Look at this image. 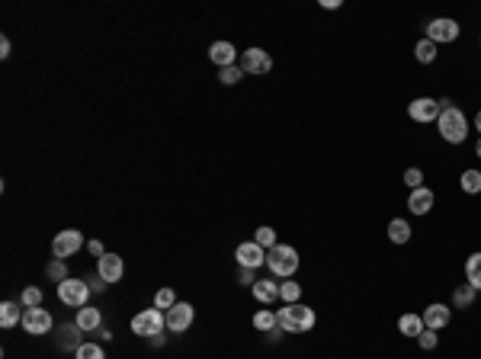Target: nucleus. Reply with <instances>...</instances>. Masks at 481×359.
Segmentation results:
<instances>
[{
    "mask_svg": "<svg viewBox=\"0 0 481 359\" xmlns=\"http://www.w3.org/2000/svg\"><path fill=\"white\" fill-rule=\"evenodd\" d=\"M398 331L405 334V337H420V334H424V318H420V314H401L398 318Z\"/></svg>",
    "mask_w": 481,
    "mask_h": 359,
    "instance_id": "nucleus-21",
    "label": "nucleus"
},
{
    "mask_svg": "<svg viewBox=\"0 0 481 359\" xmlns=\"http://www.w3.org/2000/svg\"><path fill=\"white\" fill-rule=\"evenodd\" d=\"M87 286H90V292H106L110 283H106L103 276H87Z\"/></svg>",
    "mask_w": 481,
    "mask_h": 359,
    "instance_id": "nucleus-37",
    "label": "nucleus"
},
{
    "mask_svg": "<svg viewBox=\"0 0 481 359\" xmlns=\"http://www.w3.org/2000/svg\"><path fill=\"white\" fill-rule=\"evenodd\" d=\"M298 250L292 244H276L267 250V267L273 273V279H292L298 273Z\"/></svg>",
    "mask_w": 481,
    "mask_h": 359,
    "instance_id": "nucleus-3",
    "label": "nucleus"
},
{
    "mask_svg": "<svg viewBox=\"0 0 481 359\" xmlns=\"http://www.w3.org/2000/svg\"><path fill=\"white\" fill-rule=\"evenodd\" d=\"M459 32H462V26H459L456 19H449V17H440V19H430V23H427V39L436 42V45H443V42H456Z\"/></svg>",
    "mask_w": 481,
    "mask_h": 359,
    "instance_id": "nucleus-9",
    "label": "nucleus"
},
{
    "mask_svg": "<svg viewBox=\"0 0 481 359\" xmlns=\"http://www.w3.org/2000/svg\"><path fill=\"white\" fill-rule=\"evenodd\" d=\"M254 240H257L263 250H269V247H276V244H279V240H276V231L269 228V225H260V228L254 231Z\"/></svg>",
    "mask_w": 481,
    "mask_h": 359,
    "instance_id": "nucleus-29",
    "label": "nucleus"
},
{
    "mask_svg": "<svg viewBox=\"0 0 481 359\" xmlns=\"http://www.w3.org/2000/svg\"><path fill=\"white\" fill-rule=\"evenodd\" d=\"M164 340H167L164 334H154V337H151V347H164Z\"/></svg>",
    "mask_w": 481,
    "mask_h": 359,
    "instance_id": "nucleus-43",
    "label": "nucleus"
},
{
    "mask_svg": "<svg viewBox=\"0 0 481 359\" xmlns=\"http://www.w3.org/2000/svg\"><path fill=\"white\" fill-rule=\"evenodd\" d=\"M19 327L29 334V337H45L55 327V318L45 311V308H23V321Z\"/></svg>",
    "mask_w": 481,
    "mask_h": 359,
    "instance_id": "nucleus-6",
    "label": "nucleus"
},
{
    "mask_svg": "<svg viewBox=\"0 0 481 359\" xmlns=\"http://www.w3.org/2000/svg\"><path fill=\"white\" fill-rule=\"evenodd\" d=\"M83 247V234L77 228H65V231H58L55 240H52V254H55V260H68V257H74L77 250Z\"/></svg>",
    "mask_w": 481,
    "mask_h": 359,
    "instance_id": "nucleus-8",
    "label": "nucleus"
},
{
    "mask_svg": "<svg viewBox=\"0 0 481 359\" xmlns=\"http://www.w3.org/2000/svg\"><path fill=\"white\" fill-rule=\"evenodd\" d=\"M238 68L244 74H250V77H260V74H269L273 71V58H269V52H263V48H244L238 58Z\"/></svg>",
    "mask_w": 481,
    "mask_h": 359,
    "instance_id": "nucleus-5",
    "label": "nucleus"
},
{
    "mask_svg": "<svg viewBox=\"0 0 481 359\" xmlns=\"http://www.w3.org/2000/svg\"><path fill=\"white\" fill-rule=\"evenodd\" d=\"M250 324H254V331H260V334H269V331H276V327H279V324H276V311H269V308H260Z\"/></svg>",
    "mask_w": 481,
    "mask_h": 359,
    "instance_id": "nucleus-24",
    "label": "nucleus"
},
{
    "mask_svg": "<svg viewBox=\"0 0 481 359\" xmlns=\"http://www.w3.org/2000/svg\"><path fill=\"white\" fill-rule=\"evenodd\" d=\"M234 257H238V267H247V269L267 267V250L260 247L257 240H244V244H238Z\"/></svg>",
    "mask_w": 481,
    "mask_h": 359,
    "instance_id": "nucleus-12",
    "label": "nucleus"
},
{
    "mask_svg": "<svg viewBox=\"0 0 481 359\" xmlns=\"http://www.w3.org/2000/svg\"><path fill=\"white\" fill-rule=\"evenodd\" d=\"M324 10H340V0H321Z\"/></svg>",
    "mask_w": 481,
    "mask_h": 359,
    "instance_id": "nucleus-41",
    "label": "nucleus"
},
{
    "mask_svg": "<svg viewBox=\"0 0 481 359\" xmlns=\"http://www.w3.org/2000/svg\"><path fill=\"white\" fill-rule=\"evenodd\" d=\"M45 276L52 279V283H65V279H71V276H68L65 260H52V263L45 267Z\"/></svg>",
    "mask_w": 481,
    "mask_h": 359,
    "instance_id": "nucleus-32",
    "label": "nucleus"
},
{
    "mask_svg": "<svg viewBox=\"0 0 481 359\" xmlns=\"http://www.w3.org/2000/svg\"><path fill=\"white\" fill-rule=\"evenodd\" d=\"M96 337H100V340L106 343V340H112V331H106V327H100V331H96Z\"/></svg>",
    "mask_w": 481,
    "mask_h": 359,
    "instance_id": "nucleus-42",
    "label": "nucleus"
},
{
    "mask_svg": "<svg viewBox=\"0 0 481 359\" xmlns=\"http://www.w3.org/2000/svg\"><path fill=\"white\" fill-rule=\"evenodd\" d=\"M250 292H254V298H257L260 305H273L279 298V283L273 276H269V279H257Z\"/></svg>",
    "mask_w": 481,
    "mask_h": 359,
    "instance_id": "nucleus-18",
    "label": "nucleus"
},
{
    "mask_svg": "<svg viewBox=\"0 0 481 359\" xmlns=\"http://www.w3.org/2000/svg\"><path fill=\"white\" fill-rule=\"evenodd\" d=\"M420 318H424V327H430V331H443L446 324L453 321V308L443 305V302H433V305H427Z\"/></svg>",
    "mask_w": 481,
    "mask_h": 359,
    "instance_id": "nucleus-13",
    "label": "nucleus"
},
{
    "mask_svg": "<svg viewBox=\"0 0 481 359\" xmlns=\"http://www.w3.org/2000/svg\"><path fill=\"white\" fill-rule=\"evenodd\" d=\"M74 359H106V353L100 343H81L74 350Z\"/></svg>",
    "mask_w": 481,
    "mask_h": 359,
    "instance_id": "nucleus-31",
    "label": "nucleus"
},
{
    "mask_svg": "<svg viewBox=\"0 0 481 359\" xmlns=\"http://www.w3.org/2000/svg\"><path fill=\"white\" fill-rule=\"evenodd\" d=\"M436 196L430 186H420V189H411V196H407V209H411V215H427L430 209H433Z\"/></svg>",
    "mask_w": 481,
    "mask_h": 359,
    "instance_id": "nucleus-16",
    "label": "nucleus"
},
{
    "mask_svg": "<svg viewBox=\"0 0 481 359\" xmlns=\"http://www.w3.org/2000/svg\"><path fill=\"white\" fill-rule=\"evenodd\" d=\"M414 58L420 61V65H433V61H436V42H430V39L424 36L414 45Z\"/></svg>",
    "mask_w": 481,
    "mask_h": 359,
    "instance_id": "nucleus-26",
    "label": "nucleus"
},
{
    "mask_svg": "<svg viewBox=\"0 0 481 359\" xmlns=\"http://www.w3.org/2000/svg\"><path fill=\"white\" fill-rule=\"evenodd\" d=\"M298 298H302V286H298L296 279H283V283H279V302L292 305V302H298Z\"/></svg>",
    "mask_w": 481,
    "mask_h": 359,
    "instance_id": "nucleus-27",
    "label": "nucleus"
},
{
    "mask_svg": "<svg viewBox=\"0 0 481 359\" xmlns=\"http://www.w3.org/2000/svg\"><path fill=\"white\" fill-rule=\"evenodd\" d=\"M19 305H23V308H42V289L26 286L23 295H19Z\"/></svg>",
    "mask_w": 481,
    "mask_h": 359,
    "instance_id": "nucleus-30",
    "label": "nucleus"
},
{
    "mask_svg": "<svg viewBox=\"0 0 481 359\" xmlns=\"http://www.w3.org/2000/svg\"><path fill=\"white\" fill-rule=\"evenodd\" d=\"M276 324L286 334H305L318 324V314H315V308H308V305L292 302V305H283L276 311Z\"/></svg>",
    "mask_w": 481,
    "mask_h": 359,
    "instance_id": "nucleus-1",
    "label": "nucleus"
},
{
    "mask_svg": "<svg viewBox=\"0 0 481 359\" xmlns=\"http://www.w3.org/2000/svg\"><path fill=\"white\" fill-rule=\"evenodd\" d=\"M440 100H430V96H417V100L407 103V116L414 122H424V125H430V122L440 119Z\"/></svg>",
    "mask_w": 481,
    "mask_h": 359,
    "instance_id": "nucleus-11",
    "label": "nucleus"
},
{
    "mask_svg": "<svg viewBox=\"0 0 481 359\" xmlns=\"http://www.w3.org/2000/svg\"><path fill=\"white\" fill-rule=\"evenodd\" d=\"M209 58H212V65H218V71H222V68L238 65L240 52L232 45V42H212V45H209Z\"/></svg>",
    "mask_w": 481,
    "mask_h": 359,
    "instance_id": "nucleus-15",
    "label": "nucleus"
},
{
    "mask_svg": "<svg viewBox=\"0 0 481 359\" xmlns=\"http://www.w3.org/2000/svg\"><path fill=\"white\" fill-rule=\"evenodd\" d=\"M405 186L407 189H420V186H424V170H420V167H407L405 170Z\"/></svg>",
    "mask_w": 481,
    "mask_h": 359,
    "instance_id": "nucleus-35",
    "label": "nucleus"
},
{
    "mask_svg": "<svg viewBox=\"0 0 481 359\" xmlns=\"http://www.w3.org/2000/svg\"><path fill=\"white\" fill-rule=\"evenodd\" d=\"M81 327H77V324H61V327H58V350H77V347H81Z\"/></svg>",
    "mask_w": 481,
    "mask_h": 359,
    "instance_id": "nucleus-19",
    "label": "nucleus"
},
{
    "mask_svg": "<svg viewBox=\"0 0 481 359\" xmlns=\"http://www.w3.org/2000/svg\"><path fill=\"white\" fill-rule=\"evenodd\" d=\"M240 77H247V74L240 71L238 65H232V68H222V71H218V81H222L225 87H234V83H240Z\"/></svg>",
    "mask_w": 481,
    "mask_h": 359,
    "instance_id": "nucleus-34",
    "label": "nucleus"
},
{
    "mask_svg": "<svg viewBox=\"0 0 481 359\" xmlns=\"http://www.w3.org/2000/svg\"><path fill=\"white\" fill-rule=\"evenodd\" d=\"M436 129H440L443 141H449V145H462V141L469 139V119H465V112L459 110V106H453V103L440 110Z\"/></svg>",
    "mask_w": 481,
    "mask_h": 359,
    "instance_id": "nucleus-2",
    "label": "nucleus"
},
{
    "mask_svg": "<svg viewBox=\"0 0 481 359\" xmlns=\"http://www.w3.org/2000/svg\"><path fill=\"white\" fill-rule=\"evenodd\" d=\"M74 324L81 327L83 334H96L103 327V314H100V308H77V318H74Z\"/></svg>",
    "mask_w": 481,
    "mask_h": 359,
    "instance_id": "nucleus-17",
    "label": "nucleus"
},
{
    "mask_svg": "<svg viewBox=\"0 0 481 359\" xmlns=\"http://www.w3.org/2000/svg\"><path fill=\"white\" fill-rule=\"evenodd\" d=\"M238 279H240V286H250V289H254V283H257V276H254V269H247V267H240Z\"/></svg>",
    "mask_w": 481,
    "mask_h": 359,
    "instance_id": "nucleus-38",
    "label": "nucleus"
},
{
    "mask_svg": "<svg viewBox=\"0 0 481 359\" xmlns=\"http://www.w3.org/2000/svg\"><path fill=\"white\" fill-rule=\"evenodd\" d=\"M174 305H176L174 289H158V292H154V308H161V311H170Z\"/></svg>",
    "mask_w": 481,
    "mask_h": 359,
    "instance_id": "nucleus-33",
    "label": "nucleus"
},
{
    "mask_svg": "<svg viewBox=\"0 0 481 359\" xmlns=\"http://www.w3.org/2000/svg\"><path fill=\"white\" fill-rule=\"evenodd\" d=\"M167 314V331L170 334H186L190 327H193V318H196V308L190 302H176Z\"/></svg>",
    "mask_w": 481,
    "mask_h": 359,
    "instance_id": "nucleus-10",
    "label": "nucleus"
},
{
    "mask_svg": "<svg viewBox=\"0 0 481 359\" xmlns=\"http://www.w3.org/2000/svg\"><path fill=\"white\" fill-rule=\"evenodd\" d=\"M0 58H10V39H0Z\"/></svg>",
    "mask_w": 481,
    "mask_h": 359,
    "instance_id": "nucleus-40",
    "label": "nucleus"
},
{
    "mask_svg": "<svg viewBox=\"0 0 481 359\" xmlns=\"http://www.w3.org/2000/svg\"><path fill=\"white\" fill-rule=\"evenodd\" d=\"M475 289L469 286V283H462V286H456L453 289V308H459V311H465V308H472L475 305Z\"/></svg>",
    "mask_w": 481,
    "mask_h": 359,
    "instance_id": "nucleus-23",
    "label": "nucleus"
},
{
    "mask_svg": "<svg viewBox=\"0 0 481 359\" xmlns=\"http://www.w3.org/2000/svg\"><path fill=\"white\" fill-rule=\"evenodd\" d=\"M417 343H420V350H436V343H440V334L430 331V327H424V334L417 337Z\"/></svg>",
    "mask_w": 481,
    "mask_h": 359,
    "instance_id": "nucleus-36",
    "label": "nucleus"
},
{
    "mask_svg": "<svg viewBox=\"0 0 481 359\" xmlns=\"http://www.w3.org/2000/svg\"><path fill=\"white\" fill-rule=\"evenodd\" d=\"M475 154H478V157H481V139H478V145H475Z\"/></svg>",
    "mask_w": 481,
    "mask_h": 359,
    "instance_id": "nucleus-45",
    "label": "nucleus"
},
{
    "mask_svg": "<svg viewBox=\"0 0 481 359\" xmlns=\"http://www.w3.org/2000/svg\"><path fill=\"white\" fill-rule=\"evenodd\" d=\"M459 186H462V193H469V196L481 193V170H465Z\"/></svg>",
    "mask_w": 481,
    "mask_h": 359,
    "instance_id": "nucleus-28",
    "label": "nucleus"
},
{
    "mask_svg": "<svg viewBox=\"0 0 481 359\" xmlns=\"http://www.w3.org/2000/svg\"><path fill=\"white\" fill-rule=\"evenodd\" d=\"M87 250H90V254H93V257H96V260H100V257H106V247H103V240H96V238H93V240H87Z\"/></svg>",
    "mask_w": 481,
    "mask_h": 359,
    "instance_id": "nucleus-39",
    "label": "nucleus"
},
{
    "mask_svg": "<svg viewBox=\"0 0 481 359\" xmlns=\"http://www.w3.org/2000/svg\"><path fill=\"white\" fill-rule=\"evenodd\" d=\"M475 129H478V139H481V110L475 112Z\"/></svg>",
    "mask_w": 481,
    "mask_h": 359,
    "instance_id": "nucleus-44",
    "label": "nucleus"
},
{
    "mask_svg": "<svg viewBox=\"0 0 481 359\" xmlns=\"http://www.w3.org/2000/svg\"><path fill=\"white\" fill-rule=\"evenodd\" d=\"M58 298L71 308H87V298H90V286H87V279H65V283H58Z\"/></svg>",
    "mask_w": 481,
    "mask_h": 359,
    "instance_id": "nucleus-7",
    "label": "nucleus"
},
{
    "mask_svg": "<svg viewBox=\"0 0 481 359\" xmlns=\"http://www.w3.org/2000/svg\"><path fill=\"white\" fill-rule=\"evenodd\" d=\"M96 276H103L106 283H119L125 276V260L119 254H106V257L96 260Z\"/></svg>",
    "mask_w": 481,
    "mask_h": 359,
    "instance_id": "nucleus-14",
    "label": "nucleus"
},
{
    "mask_svg": "<svg viewBox=\"0 0 481 359\" xmlns=\"http://www.w3.org/2000/svg\"><path fill=\"white\" fill-rule=\"evenodd\" d=\"M164 327H167V314L161 308H145V311H139L132 318V334H139L145 340H151L154 334H164Z\"/></svg>",
    "mask_w": 481,
    "mask_h": 359,
    "instance_id": "nucleus-4",
    "label": "nucleus"
},
{
    "mask_svg": "<svg viewBox=\"0 0 481 359\" xmlns=\"http://www.w3.org/2000/svg\"><path fill=\"white\" fill-rule=\"evenodd\" d=\"M23 305H17V302H3L0 305V327L3 331H10V327H17L19 321H23V311H19Z\"/></svg>",
    "mask_w": 481,
    "mask_h": 359,
    "instance_id": "nucleus-20",
    "label": "nucleus"
},
{
    "mask_svg": "<svg viewBox=\"0 0 481 359\" xmlns=\"http://www.w3.org/2000/svg\"><path fill=\"white\" fill-rule=\"evenodd\" d=\"M465 283H469L475 292H481V250L465 260Z\"/></svg>",
    "mask_w": 481,
    "mask_h": 359,
    "instance_id": "nucleus-22",
    "label": "nucleus"
},
{
    "mask_svg": "<svg viewBox=\"0 0 481 359\" xmlns=\"http://www.w3.org/2000/svg\"><path fill=\"white\" fill-rule=\"evenodd\" d=\"M389 240L391 244H407L411 240V225L405 218H391L389 221Z\"/></svg>",
    "mask_w": 481,
    "mask_h": 359,
    "instance_id": "nucleus-25",
    "label": "nucleus"
}]
</instances>
